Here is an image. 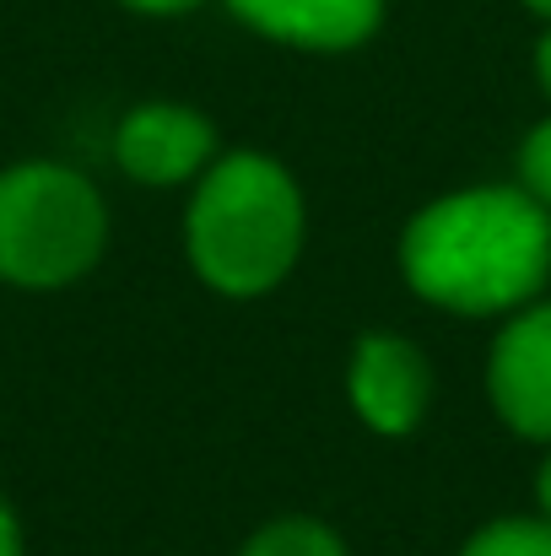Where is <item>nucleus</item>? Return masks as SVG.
<instances>
[{"label": "nucleus", "mask_w": 551, "mask_h": 556, "mask_svg": "<svg viewBox=\"0 0 551 556\" xmlns=\"http://www.w3.org/2000/svg\"><path fill=\"white\" fill-rule=\"evenodd\" d=\"M125 5H136V11H189L195 0H125Z\"/></svg>", "instance_id": "12"}, {"label": "nucleus", "mask_w": 551, "mask_h": 556, "mask_svg": "<svg viewBox=\"0 0 551 556\" xmlns=\"http://www.w3.org/2000/svg\"><path fill=\"white\" fill-rule=\"evenodd\" d=\"M536 71H541V87L551 92V33L541 38V49H536Z\"/></svg>", "instance_id": "13"}, {"label": "nucleus", "mask_w": 551, "mask_h": 556, "mask_svg": "<svg viewBox=\"0 0 551 556\" xmlns=\"http://www.w3.org/2000/svg\"><path fill=\"white\" fill-rule=\"evenodd\" d=\"M216 152V130L179 103H147L136 109L125 125H120V141H114V157L130 179L141 185H179L195 179Z\"/></svg>", "instance_id": "5"}, {"label": "nucleus", "mask_w": 551, "mask_h": 556, "mask_svg": "<svg viewBox=\"0 0 551 556\" xmlns=\"http://www.w3.org/2000/svg\"><path fill=\"white\" fill-rule=\"evenodd\" d=\"M492 400L525 438H551V303L525 308L492 346Z\"/></svg>", "instance_id": "4"}, {"label": "nucleus", "mask_w": 551, "mask_h": 556, "mask_svg": "<svg viewBox=\"0 0 551 556\" xmlns=\"http://www.w3.org/2000/svg\"><path fill=\"white\" fill-rule=\"evenodd\" d=\"M460 556H551V525L547 519H503V525H487Z\"/></svg>", "instance_id": "9"}, {"label": "nucleus", "mask_w": 551, "mask_h": 556, "mask_svg": "<svg viewBox=\"0 0 551 556\" xmlns=\"http://www.w3.org/2000/svg\"><path fill=\"white\" fill-rule=\"evenodd\" d=\"M536 492H541V508H547V525H551V459L541 465V486Z\"/></svg>", "instance_id": "14"}, {"label": "nucleus", "mask_w": 551, "mask_h": 556, "mask_svg": "<svg viewBox=\"0 0 551 556\" xmlns=\"http://www.w3.org/2000/svg\"><path fill=\"white\" fill-rule=\"evenodd\" d=\"M0 556H22V535H16V519L5 503H0Z\"/></svg>", "instance_id": "11"}, {"label": "nucleus", "mask_w": 551, "mask_h": 556, "mask_svg": "<svg viewBox=\"0 0 551 556\" xmlns=\"http://www.w3.org/2000/svg\"><path fill=\"white\" fill-rule=\"evenodd\" d=\"M243 556H347V546L314 519H281V525L260 530L243 546Z\"/></svg>", "instance_id": "8"}, {"label": "nucleus", "mask_w": 551, "mask_h": 556, "mask_svg": "<svg viewBox=\"0 0 551 556\" xmlns=\"http://www.w3.org/2000/svg\"><path fill=\"white\" fill-rule=\"evenodd\" d=\"M103 200L60 163L0 174V276L16 287H65L103 249Z\"/></svg>", "instance_id": "3"}, {"label": "nucleus", "mask_w": 551, "mask_h": 556, "mask_svg": "<svg viewBox=\"0 0 551 556\" xmlns=\"http://www.w3.org/2000/svg\"><path fill=\"white\" fill-rule=\"evenodd\" d=\"M530 5H536V11H547V16H551V0H530Z\"/></svg>", "instance_id": "15"}, {"label": "nucleus", "mask_w": 551, "mask_h": 556, "mask_svg": "<svg viewBox=\"0 0 551 556\" xmlns=\"http://www.w3.org/2000/svg\"><path fill=\"white\" fill-rule=\"evenodd\" d=\"M405 281L454 314H503L541 292L551 211L525 189H460L433 200L400 243Z\"/></svg>", "instance_id": "1"}, {"label": "nucleus", "mask_w": 551, "mask_h": 556, "mask_svg": "<svg viewBox=\"0 0 551 556\" xmlns=\"http://www.w3.org/2000/svg\"><path fill=\"white\" fill-rule=\"evenodd\" d=\"M519 179H525L519 189L536 194L551 211V119L530 130V141H525V152H519Z\"/></svg>", "instance_id": "10"}, {"label": "nucleus", "mask_w": 551, "mask_h": 556, "mask_svg": "<svg viewBox=\"0 0 551 556\" xmlns=\"http://www.w3.org/2000/svg\"><path fill=\"white\" fill-rule=\"evenodd\" d=\"M352 400L373 432H411L433 400L427 357L400 336H363L352 357Z\"/></svg>", "instance_id": "6"}, {"label": "nucleus", "mask_w": 551, "mask_h": 556, "mask_svg": "<svg viewBox=\"0 0 551 556\" xmlns=\"http://www.w3.org/2000/svg\"><path fill=\"white\" fill-rule=\"evenodd\" d=\"M303 249V194L281 163L260 152H233L195 189L189 205V260L227 292L254 298L276 287Z\"/></svg>", "instance_id": "2"}, {"label": "nucleus", "mask_w": 551, "mask_h": 556, "mask_svg": "<svg viewBox=\"0 0 551 556\" xmlns=\"http://www.w3.org/2000/svg\"><path fill=\"white\" fill-rule=\"evenodd\" d=\"M249 27L303 43V49H352L384 16V0H227Z\"/></svg>", "instance_id": "7"}]
</instances>
